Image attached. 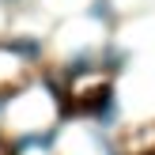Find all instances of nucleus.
Wrapping results in <instances>:
<instances>
[{"label":"nucleus","mask_w":155,"mask_h":155,"mask_svg":"<svg viewBox=\"0 0 155 155\" xmlns=\"http://www.w3.org/2000/svg\"><path fill=\"white\" fill-rule=\"evenodd\" d=\"M0 4H19V0H0Z\"/></svg>","instance_id":"obj_1"},{"label":"nucleus","mask_w":155,"mask_h":155,"mask_svg":"<svg viewBox=\"0 0 155 155\" xmlns=\"http://www.w3.org/2000/svg\"><path fill=\"white\" fill-rule=\"evenodd\" d=\"M0 155H8V148H4V144H0Z\"/></svg>","instance_id":"obj_2"},{"label":"nucleus","mask_w":155,"mask_h":155,"mask_svg":"<svg viewBox=\"0 0 155 155\" xmlns=\"http://www.w3.org/2000/svg\"><path fill=\"white\" fill-rule=\"evenodd\" d=\"M151 155H155V148H151Z\"/></svg>","instance_id":"obj_3"}]
</instances>
